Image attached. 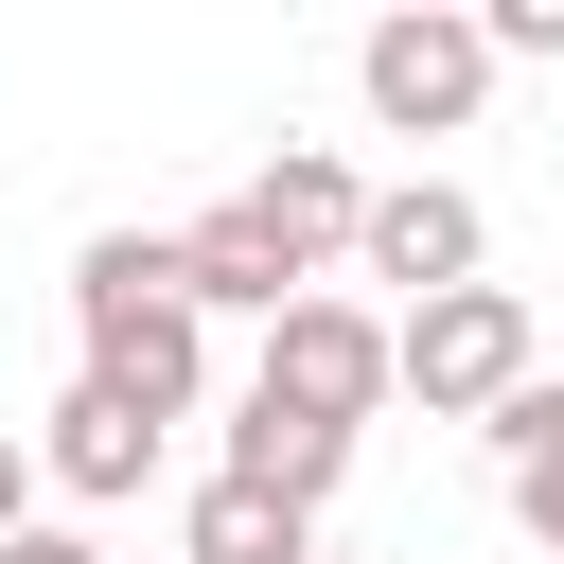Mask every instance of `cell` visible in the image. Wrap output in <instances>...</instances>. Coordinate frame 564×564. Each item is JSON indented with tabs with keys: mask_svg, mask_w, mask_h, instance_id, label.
Returning a JSON list of instances; mask_svg holds the SVG:
<instances>
[{
	"mask_svg": "<svg viewBox=\"0 0 564 564\" xmlns=\"http://www.w3.org/2000/svg\"><path fill=\"white\" fill-rule=\"evenodd\" d=\"M70 335H88V370H106L123 405L194 423V388H212V317H194V282H176V229H88V264H70Z\"/></svg>",
	"mask_w": 564,
	"mask_h": 564,
	"instance_id": "obj_1",
	"label": "cell"
},
{
	"mask_svg": "<svg viewBox=\"0 0 564 564\" xmlns=\"http://www.w3.org/2000/svg\"><path fill=\"white\" fill-rule=\"evenodd\" d=\"M494 70H511V53H494V18H476V0H388V18H370V53H352V88H370V123H388V141H458V123L494 106Z\"/></svg>",
	"mask_w": 564,
	"mask_h": 564,
	"instance_id": "obj_2",
	"label": "cell"
},
{
	"mask_svg": "<svg viewBox=\"0 0 564 564\" xmlns=\"http://www.w3.org/2000/svg\"><path fill=\"white\" fill-rule=\"evenodd\" d=\"M511 370H529V300H511V282H423V300L388 317V388H405L423 423H476Z\"/></svg>",
	"mask_w": 564,
	"mask_h": 564,
	"instance_id": "obj_3",
	"label": "cell"
},
{
	"mask_svg": "<svg viewBox=\"0 0 564 564\" xmlns=\"http://www.w3.org/2000/svg\"><path fill=\"white\" fill-rule=\"evenodd\" d=\"M264 388H282V405H335V423H370V405H388V317L300 282V300L264 317Z\"/></svg>",
	"mask_w": 564,
	"mask_h": 564,
	"instance_id": "obj_4",
	"label": "cell"
},
{
	"mask_svg": "<svg viewBox=\"0 0 564 564\" xmlns=\"http://www.w3.org/2000/svg\"><path fill=\"white\" fill-rule=\"evenodd\" d=\"M176 282H194V317H282L317 264H300V229H282L264 194H229V212H194V229H176Z\"/></svg>",
	"mask_w": 564,
	"mask_h": 564,
	"instance_id": "obj_5",
	"label": "cell"
},
{
	"mask_svg": "<svg viewBox=\"0 0 564 564\" xmlns=\"http://www.w3.org/2000/svg\"><path fill=\"white\" fill-rule=\"evenodd\" d=\"M352 264L423 300V282H476V264H494V229H476V194H458V176H405V194H370V212H352Z\"/></svg>",
	"mask_w": 564,
	"mask_h": 564,
	"instance_id": "obj_6",
	"label": "cell"
},
{
	"mask_svg": "<svg viewBox=\"0 0 564 564\" xmlns=\"http://www.w3.org/2000/svg\"><path fill=\"white\" fill-rule=\"evenodd\" d=\"M35 476H53V494H88V511H106V494H141V476H159V405H123L106 370H70V388H53Z\"/></svg>",
	"mask_w": 564,
	"mask_h": 564,
	"instance_id": "obj_7",
	"label": "cell"
},
{
	"mask_svg": "<svg viewBox=\"0 0 564 564\" xmlns=\"http://www.w3.org/2000/svg\"><path fill=\"white\" fill-rule=\"evenodd\" d=\"M176 564H317V511H300L282 476H247V458H229V476L176 511Z\"/></svg>",
	"mask_w": 564,
	"mask_h": 564,
	"instance_id": "obj_8",
	"label": "cell"
},
{
	"mask_svg": "<svg viewBox=\"0 0 564 564\" xmlns=\"http://www.w3.org/2000/svg\"><path fill=\"white\" fill-rule=\"evenodd\" d=\"M476 441H494V476H511V529H529V546H564V388H546V370H511V388L476 405Z\"/></svg>",
	"mask_w": 564,
	"mask_h": 564,
	"instance_id": "obj_9",
	"label": "cell"
},
{
	"mask_svg": "<svg viewBox=\"0 0 564 564\" xmlns=\"http://www.w3.org/2000/svg\"><path fill=\"white\" fill-rule=\"evenodd\" d=\"M352 441H370V423H335V405H282V388H247V423H229V458H247V476H282L300 511L352 476Z\"/></svg>",
	"mask_w": 564,
	"mask_h": 564,
	"instance_id": "obj_10",
	"label": "cell"
},
{
	"mask_svg": "<svg viewBox=\"0 0 564 564\" xmlns=\"http://www.w3.org/2000/svg\"><path fill=\"white\" fill-rule=\"evenodd\" d=\"M247 194H264V212L300 229V264H317V247H352V212H370V176H352V159H317V141H282V159H264Z\"/></svg>",
	"mask_w": 564,
	"mask_h": 564,
	"instance_id": "obj_11",
	"label": "cell"
},
{
	"mask_svg": "<svg viewBox=\"0 0 564 564\" xmlns=\"http://www.w3.org/2000/svg\"><path fill=\"white\" fill-rule=\"evenodd\" d=\"M494 18V53H564V0H476Z\"/></svg>",
	"mask_w": 564,
	"mask_h": 564,
	"instance_id": "obj_12",
	"label": "cell"
},
{
	"mask_svg": "<svg viewBox=\"0 0 564 564\" xmlns=\"http://www.w3.org/2000/svg\"><path fill=\"white\" fill-rule=\"evenodd\" d=\"M0 564H106V546H88V529H35V511H18V529H0Z\"/></svg>",
	"mask_w": 564,
	"mask_h": 564,
	"instance_id": "obj_13",
	"label": "cell"
},
{
	"mask_svg": "<svg viewBox=\"0 0 564 564\" xmlns=\"http://www.w3.org/2000/svg\"><path fill=\"white\" fill-rule=\"evenodd\" d=\"M18 511H35V441H0V529H18Z\"/></svg>",
	"mask_w": 564,
	"mask_h": 564,
	"instance_id": "obj_14",
	"label": "cell"
},
{
	"mask_svg": "<svg viewBox=\"0 0 564 564\" xmlns=\"http://www.w3.org/2000/svg\"><path fill=\"white\" fill-rule=\"evenodd\" d=\"M317 564H335V546H317Z\"/></svg>",
	"mask_w": 564,
	"mask_h": 564,
	"instance_id": "obj_15",
	"label": "cell"
}]
</instances>
